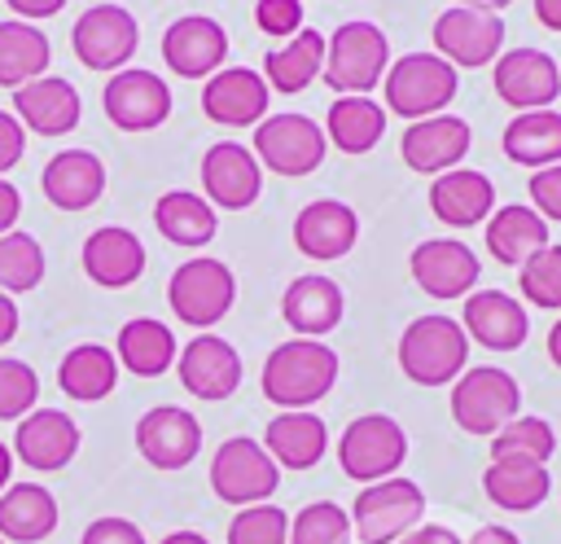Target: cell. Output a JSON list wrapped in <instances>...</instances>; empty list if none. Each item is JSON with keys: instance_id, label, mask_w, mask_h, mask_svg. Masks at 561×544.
<instances>
[{"instance_id": "11", "label": "cell", "mask_w": 561, "mask_h": 544, "mask_svg": "<svg viewBox=\"0 0 561 544\" xmlns=\"http://www.w3.org/2000/svg\"><path fill=\"white\" fill-rule=\"evenodd\" d=\"M140 44V26L123 4H92L70 26V48L88 70H123Z\"/></svg>"}, {"instance_id": "35", "label": "cell", "mask_w": 561, "mask_h": 544, "mask_svg": "<svg viewBox=\"0 0 561 544\" xmlns=\"http://www.w3.org/2000/svg\"><path fill=\"white\" fill-rule=\"evenodd\" d=\"M114 355L136 377H162L175 364V333L153 316H136V320H127L118 329Z\"/></svg>"}, {"instance_id": "4", "label": "cell", "mask_w": 561, "mask_h": 544, "mask_svg": "<svg viewBox=\"0 0 561 544\" xmlns=\"http://www.w3.org/2000/svg\"><path fill=\"white\" fill-rule=\"evenodd\" d=\"M456 88H460V75L438 53H403L386 70V105L408 123L447 114V105L456 101Z\"/></svg>"}, {"instance_id": "36", "label": "cell", "mask_w": 561, "mask_h": 544, "mask_svg": "<svg viewBox=\"0 0 561 544\" xmlns=\"http://www.w3.org/2000/svg\"><path fill=\"white\" fill-rule=\"evenodd\" d=\"M114 382H118V355L101 342H79L57 364V386L79 404L105 399L114 390Z\"/></svg>"}, {"instance_id": "27", "label": "cell", "mask_w": 561, "mask_h": 544, "mask_svg": "<svg viewBox=\"0 0 561 544\" xmlns=\"http://www.w3.org/2000/svg\"><path fill=\"white\" fill-rule=\"evenodd\" d=\"M430 211L443 224H451V228H473V224L491 219V211H495V184L482 171L451 167V171L434 175V184H430Z\"/></svg>"}, {"instance_id": "40", "label": "cell", "mask_w": 561, "mask_h": 544, "mask_svg": "<svg viewBox=\"0 0 561 544\" xmlns=\"http://www.w3.org/2000/svg\"><path fill=\"white\" fill-rule=\"evenodd\" d=\"M324 136L342 154H368L386 136V110L373 97H337L324 114Z\"/></svg>"}, {"instance_id": "58", "label": "cell", "mask_w": 561, "mask_h": 544, "mask_svg": "<svg viewBox=\"0 0 561 544\" xmlns=\"http://www.w3.org/2000/svg\"><path fill=\"white\" fill-rule=\"evenodd\" d=\"M162 544H210L206 535H197V531H171Z\"/></svg>"}, {"instance_id": "46", "label": "cell", "mask_w": 561, "mask_h": 544, "mask_svg": "<svg viewBox=\"0 0 561 544\" xmlns=\"http://www.w3.org/2000/svg\"><path fill=\"white\" fill-rule=\"evenodd\" d=\"M39 395V377L26 360L0 355V421H22L35 408Z\"/></svg>"}, {"instance_id": "28", "label": "cell", "mask_w": 561, "mask_h": 544, "mask_svg": "<svg viewBox=\"0 0 561 544\" xmlns=\"http://www.w3.org/2000/svg\"><path fill=\"white\" fill-rule=\"evenodd\" d=\"M83 272L105 285V290H123L145 272V246L131 228L123 224H105L96 233H88L83 241Z\"/></svg>"}, {"instance_id": "48", "label": "cell", "mask_w": 561, "mask_h": 544, "mask_svg": "<svg viewBox=\"0 0 561 544\" xmlns=\"http://www.w3.org/2000/svg\"><path fill=\"white\" fill-rule=\"evenodd\" d=\"M530 206L543 215V219H561V162L557 167H539L530 171Z\"/></svg>"}, {"instance_id": "37", "label": "cell", "mask_w": 561, "mask_h": 544, "mask_svg": "<svg viewBox=\"0 0 561 544\" xmlns=\"http://www.w3.org/2000/svg\"><path fill=\"white\" fill-rule=\"evenodd\" d=\"M53 61V44L35 22L9 18L0 22V88H22L31 79H39Z\"/></svg>"}, {"instance_id": "31", "label": "cell", "mask_w": 561, "mask_h": 544, "mask_svg": "<svg viewBox=\"0 0 561 544\" xmlns=\"http://www.w3.org/2000/svg\"><path fill=\"white\" fill-rule=\"evenodd\" d=\"M263 447H267V456L280 469H311L324 456V447H329V426L316 412H307V408L280 412V417L267 421Z\"/></svg>"}, {"instance_id": "5", "label": "cell", "mask_w": 561, "mask_h": 544, "mask_svg": "<svg viewBox=\"0 0 561 544\" xmlns=\"http://www.w3.org/2000/svg\"><path fill=\"white\" fill-rule=\"evenodd\" d=\"M522 408V386L500 364H473L451 382V421L465 434H495Z\"/></svg>"}, {"instance_id": "3", "label": "cell", "mask_w": 561, "mask_h": 544, "mask_svg": "<svg viewBox=\"0 0 561 544\" xmlns=\"http://www.w3.org/2000/svg\"><path fill=\"white\" fill-rule=\"evenodd\" d=\"M390 70V44L377 22H342L324 44V70L320 79L342 97H368Z\"/></svg>"}, {"instance_id": "8", "label": "cell", "mask_w": 561, "mask_h": 544, "mask_svg": "<svg viewBox=\"0 0 561 544\" xmlns=\"http://www.w3.org/2000/svg\"><path fill=\"white\" fill-rule=\"evenodd\" d=\"M337 461H342V474L364 483V487L381 483V478H394V469L408 461V434H403V426L394 417L364 412L342 430Z\"/></svg>"}, {"instance_id": "21", "label": "cell", "mask_w": 561, "mask_h": 544, "mask_svg": "<svg viewBox=\"0 0 561 544\" xmlns=\"http://www.w3.org/2000/svg\"><path fill=\"white\" fill-rule=\"evenodd\" d=\"M469 123L460 114H434V118H416L408 123V132L399 136V154L412 171L421 175H443L451 167H460V158L469 154Z\"/></svg>"}, {"instance_id": "51", "label": "cell", "mask_w": 561, "mask_h": 544, "mask_svg": "<svg viewBox=\"0 0 561 544\" xmlns=\"http://www.w3.org/2000/svg\"><path fill=\"white\" fill-rule=\"evenodd\" d=\"M18 215H22V193L0 175V237H4V233H13Z\"/></svg>"}, {"instance_id": "41", "label": "cell", "mask_w": 561, "mask_h": 544, "mask_svg": "<svg viewBox=\"0 0 561 544\" xmlns=\"http://www.w3.org/2000/svg\"><path fill=\"white\" fill-rule=\"evenodd\" d=\"M552 452H557V430L543 417H513L508 426H500L491 434V461H539V465H548Z\"/></svg>"}, {"instance_id": "19", "label": "cell", "mask_w": 561, "mask_h": 544, "mask_svg": "<svg viewBox=\"0 0 561 544\" xmlns=\"http://www.w3.org/2000/svg\"><path fill=\"white\" fill-rule=\"evenodd\" d=\"M267 79L250 66H224L202 88V114L219 127H250L267 118Z\"/></svg>"}, {"instance_id": "44", "label": "cell", "mask_w": 561, "mask_h": 544, "mask_svg": "<svg viewBox=\"0 0 561 544\" xmlns=\"http://www.w3.org/2000/svg\"><path fill=\"white\" fill-rule=\"evenodd\" d=\"M517 285H522V298L543 307V311H561V246H543L535 259H526L517 268Z\"/></svg>"}, {"instance_id": "14", "label": "cell", "mask_w": 561, "mask_h": 544, "mask_svg": "<svg viewBox=\"0 0 561 544\" xmlns=\"http://www.w3.org/2000/svg\"><path fill=\"white\" fill-rule=\"evenodd\" d=\"M491 83H495V97L504 105H513L517 114L552 110V101L561 92V66L543 48H508L495 57Z\"/></svg>"}, {"instance_id": "10", "label": "cell", "mask_w": 561, "mask_h": 544, "mask_svg": "<svg viewBox=\"0 0 561 544\" xmlns=\"http://www.w3.org/2000/svg\"><path fill=\"white\" fill-rule=\"evenodd\" d=\"M324 149H329V136L316 118L307 114H267L259 127H254V158L259 167L276 171V175H307L324 162Z\"/></svg>"}, {"instance_id": "59", "label": "cell", "mask_w": 561, "mask_h": 544, "mask_svg": "<svg viewBox=\"0 0 561 544\" xmlns=\"http://www.w3.org/2000/svg\"><path fill=\"white\" fill-rule=\"evenodd\" d=\"M9 474H13V452L0 443V491L9 487Z\"/></svg>"}, {"instance_id": "30", "label": "cell", "mask_w": 561, "mask_h": 544, "mask_svg": "<svg viewBox=\"0 0 561 544\" xmlns=\"http://www.w3.org/2000/svg\"><path fill=\"white\" fill-rule=\"evenodd\" d=\"M543 246H548V219L535 206L508 202V206L491 211V219H486V250H491V259H500L508 268H522Z\"/></svg>"}, {"instance_id": "23", "label": "cell", "mask_w": 561, "mask_h": 544, "mask_svg": "<svg viewBox=\"0 0 561 544\" xmlns=\"http://www.w3.org/2000/svg\"><path fill=\"white\" fill-rule=\"evenodd\" d=\"M460 325L486 351H517L526 342V333H530L526 307L513 294H504V290H473L465 298Z\"/></svg>"}, {"instance_id": "16", "label": "cell", "mask_w": 561, "mask_h": 544, "mask_svg": "<svg viewBox=\"0 0 561 544\" xmlns=\"http://www.w3.org/2000/svg\"><path fill=\"white\" fill-rule=\"evenodd\" d=\"M175 373H180V382H184L188 395H197L206 404H219V399H228L241 386V355H237V347L228 338L197 333L193 342L180 347Z\"/></svg>"}, {"instance_id": "52", "label": "cell", "mask_w": 561, "mask_h": 544, "mask_svg": "<svg viewBox=\"0 0 561 544\" xmlns=\"http://www.w3.org/2000/svg\"><path fill=\"white\" fill-rule=\"evenodd\" d=\"M22 22H39V18H53L66 9V0H4Z\"/></svg>"}, {"instance_id": "1", "label": "cell", "mask_w": 561, "mask_h": 544, "mask_svg": "<svg viewBox=\"0 0 561 544\" xmlns=\"http://www.w3.org/2000/svg\"><path fill=\"white\" fill-rule=\"evenodd\" d=\"M259 382L276 408H285V412L311 408L337 382V351L324 347L320 338H289V342L267 351Z\"/></svg>"}, {"instance_id": "54", "label": "cell", "mask_w": 561, "mask_h": 544, "mask_svg": "<svg viewBox=\"0 0 561 544\" xmlns=\"http://www.w3.org/2000/svg\"><path fill=\"white\" fill-rule=\"evenodd\" d=\"M13 333H18V303L0 290V347L13 342Z\"/></svg>"}, {"instance_id": "25", "label": "cell", "mask_w": 561, "mask_h": 544, "mask_svg": "<svg viewBox=\"0 0 561 544\" xmlns=\"http://www.w3.org/2000/svg\"><path fill=\"white\" fill-rule=\"evenodd\" d=\"M39 189L57 211H88L105 193V162L92 149H61L44 162Z\"/></svg>"}, {"instance_id": "56", "label": "cell", "mask_w": 561, "mask_h": 544, "mask_svg": "<svg viewBox=\"0 0 561 544\" xmlns=\"http://www.w3.org/2000/svg\"><path fill=\"white\" fill-rule=\"evenodd\" d=\"M535 18L548 31H561V0H535Z\"/></svg>"}, {"instance_id": "34", "label": "cell", "mask_w": 561, "mask_h": 544, "mask_svg": "<svg viewBox=\"0 0 561 544\" xmlns=\"http://www.w3.org/2000/svg\"><path fill=\"white\" fill-rule=\"evenodd\" d=\"M153 224H158V233H162L171 246H188V250L206 246V241L219 233L215 206H210L202 193H188V189L162 193L158 206H153Z\"/></svg>"}, {"instance_id": "7", "label": "cell", "mask_w": 561, "mask_h": 544, "mask_svg": "<svg viewBox=\"0 0 561 544\" xmlns=\"http://www.w3.org/2000/svg\"><path fill=\"white\" fill-rule=\"evenodd\" d=\"M237 298V276L228 263L197 254L188 263H180L167 281V303L175 311V320L193 325V329H210L215 320H224L232 311Z\"/></svg>"}, {"instance_id": "6", "label": "cell", "mask_w": 561, "mask_h": 544, "mask_svg": "<svg viewBox=\"0 0 561 544\" xmlns=\"http://www.w3.org/2000/svg\"><path fill=\"white\" fill-rule=\"evenodd\" d=\"M425 491L412 478H381L368 483L351 505V526L359 544H399L408 531L421 526Z\"/></svg>"}, {"instance_id": "15", "label": "cell", "mask_w": 561, "mask_h": 544, "mask_svg": "<svg viewBox=\"0 0 561 544\" xmlns=\"http://www.w3.org/2000/svg\"><path fill=\"white\" fill-rule=\"evenodd\" d=\"M408 268H412V281L430 298H469L473 285H478V276H482L478 254L465 241H456V237H430V241H421L412 250Z\"/></svg>"}, {"instance_id": "55", "label": "cell", "mask_w": 561, "mask_h": 544, "mask_svg": "<svg viewBox=\"0 0 561 544\" xmlns=\"http://www.w3.org/2000/svg\"><path fill=\"white\" fill-rule=\"evenodd\" d=\"M465 544H522V540H517V531H508V526H482V531H473Z\"/></svg>"}, {"instance_id": "42", "label": "cell", "mask_w": 561, "mask_h": 544, "mask_svg": "<svg viewBox=\"0 0 561 544\" xmlns=\"http://www.w3.org/2000/svg\"><path fill=\"white\" fill-rule=\"evenodd\" d=\"M44 281V246L31 233H4L0 237V290L26 294Z\"/></svg>"}, {"instance_id": "33", "label": "cell", "mask_w": 561, "mask_h": 544, "mask_svg": "<svg viewBox=\"0 0 561 544\" xmlns=\"http://www.w3.org/2000/svg\"><path fill=\"white\" fill-rule=\"evenodd\" d=\"M482 491L491 496V505L508 513H530L548 500L552 478H548V465L539 461H491L482 474Z\"/></svg>"}, {"instance_id": "39", "label": "cell", "mask_w": 561, "mask_h": 544, "mask_svg": "<svg viewBox=\"0 0 561 544\" xmlns=\"http://www.w3.org/2000/svg\"><path fill=\"white\" fill-rule=\"evenodd\" d=\"M324 44H329V39H324L320 31H298L289 44L272 48V53L263 57V79H267V88L285 92V97L302 92V88L324 70Z\"/></svg>"}, {"instance_id": "12", "label": "cell", "mask_w": 561, "mask_h": 544, "mask_svg": "<svg viewBox=\"0 0 561 544\" xmlns=\"http://www.w3.org/2000/svg\"><path fill=\"white\" fill-rule=\"evenodd\" d=\"M504 48V22L491 9H469V4H451L434 18V53L443 61L460 66H495Z\"/></svg>"}, {"instance_id": "20", "label": "cell", "mask_w": 561, "mask_h": 544, "mask_svg": "<svg viewBox=\"0 0 561 544\" xmlns=\"http://www.w3.org/2000/svg\"><path fill=\"white\" fill-rule=\"evenodd\" d=\"M136 447L153 469H184L202 452V426L188 408L158 404L136 421Z\"/></svg>"}, {"instance_id": "32", "label": "cell", "mask_w": 561, "mask_h": 544, "mask_svg": "<svg viewBox=\"0 0 561 544\" xmlns=\"http://www.w3.org/2000/svg\"><path fill=\"white\" fill-rule=\"evenodd\" d=\"M57 531V500L39 483H13L0 491V540L39 544Z\"/></svg>"}, {"instance_id": "61", "label": "cell", "mask_w": 561, "mask_h": 544, "mask_svg": "<svg viewBox=\"0 0 561 544\" xmlns=\"http://www.w3.org/2000/svg\"><path fill=\"white\" fill-rule=\"evenodd\" d=\"M0 544H4V540H0Z\"/></svg>"}, {"instance_id": "26", "label": "cell", "mask_w": 561, "mask_h": 544, "mask_svg": "<svg viewBox=\"0 0 561 544\" xmlns=\"http://www.w3.org/2000/svg\"><path fill=\"white\" fill-rule=\"evenodd\" d=\"M359 237V215L337 202V197H320V202H307L294 219V246L307 254V259H342Z\"/></svg>"}, {"instance_id": "43", "label": "cell", "mask_w": 561, "mask_h": 544, "mask_svg": "<svg viewBox=\"0 0 561 544\" xmlns=\"http://www.w3.org/2000/svg\"><path fill=\"white\" fill-rule=\"evenodd\" d=\"M351 513L333 500L302 505L289 518V544H351Z\"/></svg>"}, {"instance_id": "29", "label": "cell", "mask_w": 561, "mask_h": 544, "mask_svg": "<svg viewBox=\"0 0 561 544\" xmlns=\"http://www.w3.org/2000/svg\"><path fill=\"white\" fill-rule=\"evenodd\" d=\"M342 307H346V303H342L337 281H329V276H320V272L294 276L289 290H285V298H280V316H285V325H289L298 338H320V333L337 329V325H342Z\"/></svg>"}, {"instance_id": "50", "label": "cell", "mask_w": 561, "mask_h": 544, "mask_svg": "<svg viewBox=\"0 0 561 544\" xmlns=\"http://www.w3.org/2000/svg\"><path fill=\"white\" fill-rule=\"evenodd\" d=\"M22 149H26V127L18 123V114H9V110H0V171H9V167H18V158H22Z\"/></svg>"}, {"instance_id": "13", "label": "cell", "mask_w": 561, "mask_h": 544, "mask_svg": "<svg viewBox=\"0 0 561 544\" xmlns=\"http://www.w3.org/2000/svg\"><path fill=\"white\" fill-rule=\"evenodd\" d=\"M101 110L118 132H149L158 123H167L171 114V88L162 75L145 70V66H123L105 79L101 92Z\"/></svg>"}, {"instance_id": "45", "label": "cell", "mask_w": 561, "mask_h": 544, "mask_svg": "<svg viewBox=\"0 0 561 544\" xmlns=\"http://www.w3.org/2000/svg\"><path fill=\"white\" fill-rule=\"evenodd\" d=\"M228 544H289V513L276 505H245L228 522Z\"/></svg>"}, {"instance_id": "57", "label": "cell", "mask_w": 561, "mask_h": 544, "mask_svg": "<svg viewBox=\"0 0 561 544\" xmlns=\"http://www.w3.org/2000/svg\"><path fill=\"white\" fill-rule=\"evenodd\" d=\"M548 360L561 369V320H552V329H548Z\"/></svg>"}, {"instance_id": "47", "label": "cell", "mask_w": 561, "mask_h": 544, "mask_svg": "<svg viewBox=\"0 0 561 544\" xmlns=\"http://www.w3.org/2000/svg\"><path fill=\"white\" fill-rule=\"evenodd\" d=\"M254 26L263 35L294 39L302 31V0H254Z\"/></svg>"}, {"instance_id": "18", "label": "cell", "mask_w": 561, "mask_h": 544, "mask_svg": "<svg viewBox=\"0 0 561 544\" xmlns=\"http://www.w3.org/2000/svg\"><path fill=\"white\" fill-rule=\"evenodd\" d=\"M202 197L210 206L224 211H245L254 206L259 189H263V167L254 158V149L237 145V140H219L202 154Z\"/></svg>"}, {"instance_id": "2", "label": "cell", "mask_w": 561, "mask_h": 544, "mask_svg": "<svg viewBox=\"0 0 561 544\" xmlns=\"http://www.w3.org/2000/svg\"><path fill=\"white\" fill-rule=\"evenodd\" d=\"M469 364V333L451 316H416L399 333V369L416 386H447Z\"/></svg>"}, {"instance_id": "49", "label": "cell", "mask_w": 561, "mask_h": 544, "mask_svg": "<svg viewBox=\"0 0 561 544\" xmlns=\"http://www.w3.org/2000/svg\"><path fill=\"white\" fill-rule=\"evenodd\" d=\"M79 544H145V531L131 518H96L88 522Z\"/></svg>"}, {"instance_id": "24", "label": "cell", "mask_w": 561, "mask_h": 544, "mask_svg": "<svg viewBox=\"0 0 561 544\" xmlns=\"http://www.w3.org/2000/svg\"><path fill=\"white\" fill-rule=\"evenodd\" d=\"M13 452L18 461H26L31 469H61L75 461L79 452V426L75 417H66L61 408H31L22 421H18V434H13Z\"/></svg>"}, {"instance_id": "60", "label": "cell", "mask_w": 561, "mask_h": 544, "mask_svg": "<svg viewBox=\"0 0 561 544\" xmlns=\"http://www.w3.org/2000/svg\"><path fill=\"white\" fill-rule=\"evenodd\" d=\"M456 4H469V9H491V13H500V9H508L513 0H456Z\"/></svg>"}, {"instance_id": "9", "label": "cell", "mask_w": 561, "mask_h": 544, "mask_svg": "<svg viewBox=\"0 0 561 544\" xmlns=\"http://www.w3.org/2000/svg\"><path fill=\"white\" fill-rule=\"evenodd\" d=\"M276 483H280V465L267 456L263 443L245 434L224 439L210 456V491L237 509L263 505L267 496H276Z\"/></svg>"}, {"instance_id": "17", "label": "cell", "mask_w": 561, "mask_h": 544, "mask_svg": "<svg viewBox=\"0 0 561 544\" xmlns=\"http://www.w3.org/2000/svg\"><path fill=\"white\" fill-rule=\"evenodd\" d=\"M228 57V31L206 13H184L162 31V61L180 79H210Z\"/></svg>"}, {"instance_id": "38", "label": "cell", "mask_w": 561, "mask_h": 544, "mask_svg": "<svg viewBox=\"0 0 561 544\" xmlns=\"http://www.w3.org/2000/svg\"><path fill=\"white\" fill-rule=\"evenodd\" d=\"M504 154L522 167H557L561 162V110H526L504 127Z\"/></svg>"}, {"instance_id": "53", "label": "cell", "mask_w": 561, "mask_h": 544, "mask_svg": "<svg viewBox=\"0 0 561 544\" xmlns=\"http://www.w3.org/2000/svg\"><path fill=\"white\" fill-rule=\"evenodd\" d=\"M399 544H460V535H456L451 526H438V522H430V526H416V531H408Z\"/></svg>"}, {"instance_id": "22", "label": "cell", "mask_w": 561, "mask_h": 544, "mask_svg": "<svg viewBox=\"0 0 561 544\" xmlns=\"http://www.w3.org/2000/svg\"><path fill=\"white\" fill-rule=\"evenodd\" d=\"M13 114L35 136H66V132H75V123L83 114V101H79L70 79L39 75V79H31L13 92Z\"/></svg>"}]
</instances>
